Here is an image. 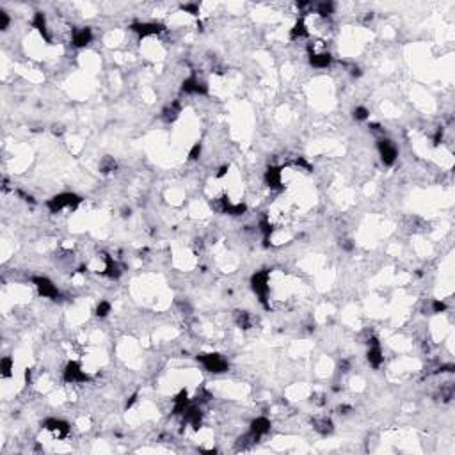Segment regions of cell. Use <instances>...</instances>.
<instances>
[{"instance_id": "obj_6", "label": "cell", "mask_w": 455, "mask_h": 455, "mask_svg": "<svg viewBox=\"0 0 455 455\" xmlns=\"http://www.w3.org/2000/svg\"><path fill=\"white\" fill-rule=\"evenodd\" d=\"M130 29L139 36V38H148V36H158L162 34L166 27L162 23H155V22H139V23H132Z\"/></svg>"}, {"instance_id": "obj_26", "label": "cell", "mask_w": 455, "mask_h": 455, "mask_svg": "<svg viewBox=\"0 0 455 455\" xmlns=\"http://www.w3.org/2000/svg\"><path fill=\"white\" fill-rule=\"evenodd\" d=\"M110 309H112L110 303H107V301H102V303L98 304V308H96V315H98V317H107V315L110 313Z\"/></svg>"}, {"instance_id": "obj_27", "label": "cell", "mask_w": 455, "mask_h": 455, "mask_svg": "<svg viewBox=\"0 0 455 455\" xmlns=\"http://www.w3.org/2000/svg\"><path fill=\"white\" fill-rule=\"evenodd\" d=\"M368 116H370V112H368L367 107H356L354 108V118H356L357 121H365V119H368Z\"/></svg>"}, {"instance_id": "obj_19", "label": "cell", "mask_w": 455, "mask_h": 455, "mask_svg": "<svg viewBox=\"0 0 455 455\" xmlns=\"http://www.w3.org/2000/svg\"><path fill=\"white\" fill-rule=\"evenodd\" d=\"M313 429L318 432V434L329 435L331 432L334 431V425H333V421L329 420V418H315V420H313Z\"/></svg>"}, {"instance_id": "obj_29", "label": "cell", "mask_w": 455, "mask_h": 455, "mask_svg": "<svg viewBox=\"0 0 455 455\" xmlns=\"http://www.w3.org/2000/svg\"><path fill=\"white\" fill-rule=\"evenodd\" d=\"M199 155H201V142H196V144L192 146L191 152H189V158H191V160H197Z\"/></svg>"}, {"instance_id": "obj_21", "label": "cell", "mask_w": 455, "mask_h": 455, "mask_svg": "<svg viewBox=\"0 0 455 455\" xmlns=\"http://www.w3.org/2000/svg\"><path fill=\"white\" fill-rule=\"evenodd\" d=\"M309 36V30L308 27H306V23H304V20L301 18V20H297V23L294 25V29L290 30V38L292 40H304V38H308Z\"/></svg>"}, {"instance_id": "obj_14", "label": "cell", "mask_w": 455, "mask_h": 455, "mask_svg": "<svg viewBox=\"0 0 455 455\" xmlns=\"http://www.w3.org/2000/svg\"><path fill=\"white\" fill-rule=\"evenodd\" d=\"M32 27H34L38 32L44 38L46 43H50V34H48V25H46V16L44 13H36L34 18H32Z\"/></svg>"}, {"instance_id": "obj_24", "label": "cell", "mask_w": 455, "mask_h": 455, "mask_svg": "<svg viewBox=\"0 0 455 455\" xmlns=\"http://www.w3.org/2000/svg\"><path fill=\"white\" fill-rule=\"evenodd\" d=\"M13 368H15L13 357H9V356L2 357V361H0V373H2V377H11Z\"/></svg>"}, {"instance_id": "obj_23", "label": "cell", "mask_w": 455, "mask_h": 455, "mask_svg": "<svg viewBox=\"0 0 455 455\" xmlns=\"http://www.w3.org/2000/svg\"><path fill=\"white\" fill-rule=\"evenodd\" d=\"M334 9H336V5H334L333 2H318V4L315 5V11H317V15L324 16V18H327V16L333 15Z\"/></svg>"}, {"instance_id": "obj_37", "label": "cell", "mask_w": 455, "mask_h": 455, "mask_svg": "<svg viewBox=\"0 0 455 455\" xmlns=\"http://www.w3.org/2000/svg\"><path fill=\"white\" fill-rule=\"evenodd\" d=\"M61 132H63V127H57V125H55V127H54V133L57 135V133H61Z\"/></svg>"}, {"instance_id": "obj_15", "label": "cell", "mask_w": 455, "mask_h": 455, "mask_svg": "<svg viewBox=\"0 0 455 455\" xmlns=\"http://www.w3.org/2000/svg\"><path fill=\"white\" fill-rule=\"evenodd\" d=\"M91 40H93V32H91V29H87V27L77 29L73 32V44L75 46H79V48L87 46V44L91 43Z\"/></svg>"}, {"instance_id": "obj_7", "label": "cell", "mask_w": 455, "mask_h": 455, "mask_svg": "<svg viewBox=\"0 0 455 455\" xmlns=\"http://www.w3.org/2000/svg\"><path fill=\"white\" fill-rule=\"evenodd\" d=\"M32 283L36 284V288H38L40 295H43V297H46V299H57L59 297V288H57V286H55L48 278H41L40 276V278L32 279Z\"/></svg>"}, {"instance_id": "obj_9", "label": "cell", "mask_w": 455, "mask_h": 455, "mask_svg": "<svg viewBox=\"0 0 455 455\" xmlns=\"http://www.w3.org/2000/svg\"><path fill=\"white\" fill-rule=\"evenodd\" d=\"M368 345H370V348H368V361H370V365L372 367H381L382 361H384V356H382V348H381V343H379V340H377L375 336L368 338Z\"/></svg>"}, {"instance_id": "obj_8", "label": "cell", "mask_w": 455, "mask_h": 455, "mask_svg": "<svg viewBox=\"0 0 455 455\" xmlns=\"http://www.w3.org/2000/svg\"><path fill=\"white\" fill-rule=\"evenodd\" d=\"M181 91L187 94H206L208 93V86H206V82L197 79L196 75H192V77L183 80Z\"/></svg>"}, {"instance_id": "obj_28", "label": "cell", "mask_w": 455, "mask_h": 455, "mask_svg": "<svg viewBox=\"0 0 455 455\" xmlns=\"http://www.w3.org/2000/svg\"><path fill=\"white\" fill-rule=\"evenodd\" d=\"M181 11H185L189 15L197 16L199 15V4H183L181 5Z\"/></svg>"}, {"instance_id": "obj_13", "label": "cell", "mask_w": 455, "mask_h": 455, "mask_svg": "<svg viewBox=\"0 0 455 455\" xmlns=\"http://www.w3.org/2000/svg\"><path fill=\"white\" fill-rule=\"evenodd\" d=\"M253 434L256 435V437H263L267 432L270 431V420L269 418H265V416H260V418H256L253 423H251V429H249Z\"/></svg>"}, {"instance_id": "obj_1", "label": "cell", "mask_w": 455, "mask_h": 455, "mask_svg": "<svg viewBox=\"0 0 455 455\" xmlns=\"http://www.w3.org/2000/svg\"><path fill=\"white\" fill-rule=\"evenodd\" d=\"M251 286L253 292L258 295L260 303L263 304L265 308H269L267 299H269V270H260L251 278Z\"/></svg>"}, {"instance_id": "obj_17", "label": "cell", "mask_w": 455, "mask_h": 455, "mask_svg": "<svg viewBox=\"0 0 455 455\" xmlns=\"http://www.w3.org/2000/svg\"><path fill=\"white\" fill-rule=\"evenodd\" d=\"M189 404H191V400H189V393H187V390H181V391L174 396V407H173V412H174V414H183L185 409L189 407Z\"/></svg>"}, {"instance_id": "obj_16", "label": "cell", "mask_w": 455, "mask_h": 455, "mask_svg": "<svg viewBox=\"0 0 455 455\" xmlns=\"http://www.w3.org/2000/svg\"><path fill=\"white\" fill-rule=\"evenodd\" d=\"M309 63L313 68H327L333 63V57L329 52H318V54H311L309 55Z\"/></svg>"}, {"instance_id": "obj_2", "label": "cell", "mask_w": 455, "mask_h": 455, "mask_svg": "<svg viewBox=\"0 0 455 455\" xmlns=\"http://www.w3.org/2000/svg\"><path fill=\"white\" fill-rule=\"evenodd\" d=\"M80 201L82 199H80L77 194L63 192V194H57V196H54L52 199H48L46 206H48V210L52 212V214H57V212H61L63 208H75V206H79Z\"/></svg>"}, {"instance_id": "obj_31", "label": "cell", "mask_w": 455, "mask_h": 455, "mask_svg": "<svg viewBox=\"0 0 455 455\" xmlns=\"http://www.w3.org/2000/svg\"><path fill=\"white\" fill-rule=\"evenodd\" d=\"M432 311L434 313H443V311H446V304L443 301H434L432 303Z\"/></svg>"}, {"instance_id": "obj_22", "label": "cell", "mask_w": 455, "mask_h": 455, "mask_svg": "<svg viewBox=\"0 0 455 455\" xmlns=\"http://www.w3.org/2000/svg\"><path fill=\"white\" fill-rule=\"evenodd\" d=\"M233 318H235V324L238 325L240 329H249L251 325H253V320H251V315L247 313V311H235V315H233Z\"/></svg>"}, {"instance_id": "obj_18", "label": "cell", "mask_w": 455, "mask_h": 455, "mask_svg": "<svg viewBox=\"0 0 455 455\" xmlns=\"http://www.w3.org/2000/svg\"><path fill=\"white\" fill-rule=\"evenodd\" d=\"M121 274H123V270L118 261L114 258H110V256H105V276L110 279H118Z\"/></svg>"}, {"instance_id": "obj_33", "label": "cell", "mask_w": 455, "mask_h": 455, "mask_svg": "<svg viewBox=\"0 0 455 455\" xmlns=\"http://www.w3.org/2000/svg\"><path fill=\"white\" fill-rule=\"evenodd\" d=\"M338 411H340V414H348V411H352V407H348V406H342V407H340V409H338Z\"/></svg>"}, {"instance_id": "obj_34", "label": "cell", "mask_w": 455, "mask_h": 455, "mask_svg": "<svg viewBox=\"0 0 455 455\" xmlns=\"http://www.w3.org/2000/svg\"><path fill=\"white\" fill-rule=\"evenodd\" d=\"M135 400H137V395H133V396H130V400L127 402V409H130V407L135 404Z\"/></svg>"}, {"instance_id": "obj_35", "label": "cell", "mask_w": 455, "mask_h": 455, "mask_svg": "<svg viewBox=\"0 0 455 455\" xmlns=\"http://www.w3.org/2000/svg\"><path fill=\"white\" fill-rule=\"evenodd\" d=\"M228 173V166H224V167H220L219 169V173H217V178H222Z\"/></svg>"}, {"instance_id": "obj_3", "label": "cell", "mask_w": 455, "mask_h": 455, "mask_svg": "<svg viewBox=\"0 0 455 455\" xmlns=\"http://www.w3.org/2000/svg\"><path fill=\"white\" fill-rule=\"evenodd\" d=\"M199 361L208 372L222 373L228 370V361L222 356H219V354H201Z\"/></svg>"}, {"instance_id": "obj_30", "label": "cell", "mask_w": 455, "mask_h": 455, "mask_svg": "<svg viewBox=\"0 0 455 455\" xmlns=\"http://www.w3.org/2000/svg\"><path fill=\"white\" fill-rule=\"evenodd\" d=\"M9 15L5 13V11H0V29L5 30L7 27H9Z\"/></svg>"}, {"instance_id": "obj_12", "label": "cell", "mask_w": 455, "mask_h": 455, "mask_svg": "<svg viewBox=\"0 0 455 455\" xmlns=\"http://www.w3.org/2000/svg\"><path fill=\"white\" fill-rule=\"evenodd\" d=\"M43 427L46 431L52 432V434L57 435V437H64V435H68V432H69L68 423L63 420H57V418H48V420H44Z\"/></svg>"}, {"instance_id": "obj_36", "label": "cell", "mask_w": 455, "mask_h": 455, "mask_svg": "<svg viewBox=\"0 0 455 455\" xmlns=\"http://www.w3.org/2000/svg\"><path fill=\"white\" fill-rule=\"evenodd\" d=\"M352 247H354V245L350 244V240H345V242H343V249L350 251V249H352Z\"/></svg>"}, {"instance_id": "obj_5", "label": "cell", "mask_w": 455, "mask_h": 455, "mask_svg": "<svg viewBox=\"0 0 455 455\" xmlns=\"http://www.w3.org/2000/svg\"><path fill=\"white\" fill-rule=\"evenodd\" d=\"M64 381L71 382V384H80V382H87L89 375L84 372L77 361H69L64 368Z\"/></svg>"}, {"instance_id": "obj_20", "label": "cell", "mask_w": 455, "mask_h": 455, "mask_svg": "<svg viewBox=\"0 0 455 455\" xmlns=\"http://www.w3.org/2000/svg\"><path fill=\"white\" fill-rule=\"evenodd\" d=\"M180 112H181L180 103H178V102H173L171 105H169V107L164 108V112H162V118H164V121H166V123H173V121H176V119H178Z\"/></svg>"}, {"instance_id": "obj_4", "label": "cell", "mask_w": 455, "mask_h": 455, "mask_svg": "<svg viewBox=\"0 0 455 455\" xmlns=\"http://www.w3.org/2000/svg\"><path fill=\"white\" fill-rule=\"evenodd\" d=\"M377 150H379V155H381V160L384 162V166H393L396 162L398 150H396V146L391 141H388V139H379Z\"/></svg>"}, {"instance_id": "obj_11", "label": "cell", "mask_w": 455, "mask_h": 455, "mask_svg": "<svg viewBox=\"0 0 455 455\" xmlns=\"http://www.w3.org/2000/svg\"><path fill=\"white\" fill-rule=\"evenodd\" d=\"M265 181H267V185L270 187V189H274V191H281L283 189V171H281V167H269L267 171H265Z\"/></svg>"}, {"instance_id": "obj_32", "label": "cell", "mask_w": 455, "mask_h": 455, "mask_svg": "<svg viewBox=\"0 0 455 455\" xmlns=\"http://www.w3.org/2000/svg\"><path fill=\"white\" fill-rule=\"evenodd\" d=\"M370 130H372L373 133H384V130L381 128V125H377V123H372V125H370Z\"/></svg>"}, {"instance_id": "obj_10", "label": "cell", "mask_w": 455, "mask_h": 455, "mask_svg": "<svg viewBox=\"0 0 455 455\" xmlns=\"http://www.w3.org/2000/svg\"><path fill=\"white\" fill-rule=\"evenodd\" d=\"M183 420H185V423L192 425V429L197 431L201 427V423H203V412H201L199 406L197 404H189V407L183 412Z\"/></svg>"}, {"instance_id": "obj_25", "label": "cell", "mask_w": 455, "mask_h": 455, "mask_svg": "<svg viewBox=\"0 0 455 455\" xmlns=\"http://www.w3.org/2000/svg\"><path fill=\"white\" fill-rule=\"evenodd\" d=\"M100 167H102V173H105V174H107V173L116 171V167H118V164H116V160H114L112 157H105V158L102 160V166H100Z\"/></svg>"}]
</instances>
